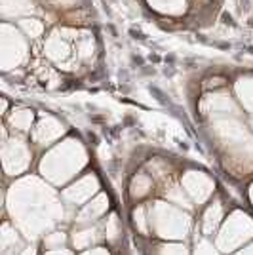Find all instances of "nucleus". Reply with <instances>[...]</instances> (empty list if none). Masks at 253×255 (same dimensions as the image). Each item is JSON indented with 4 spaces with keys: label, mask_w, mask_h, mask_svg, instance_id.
I'll return each instance as SVG.
<instances>
[{
    "label": "nucleus",
    "mask_w": 253,
    "mask_h": 255,
    "mask_svg": "<svg viewBox=\"0 0 253 255\" xmlns=\"http://www.w3.org/2000/svg\"><path fill=\"white\" fill-rule=\"evenodd\" d=\"M46 255H71V254H69V252H65V250H59V248H57V250H50Z\"/></svg>",
    "instance_id": "obj_1"
},
{
    "label": "nucleus",
    "mask_w": 253,
    "mask_h": 255,
    "mask_svg": "<svg viewBox=\"0 0 253 255\" xmlns=\"http://www.w3.org/2000/svg\"><path fill=\"white\" fill-rule=\"evenodd\" d=\"M84 255H109V254H107L105 250L97 248V250H92V252H88V254H84Z\"/></svg>",
    "instance_id": "obj_2"
}]
</instances>
